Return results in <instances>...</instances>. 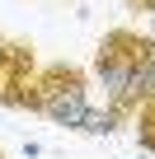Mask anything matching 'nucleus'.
<instances>
[{"label":"nucleus","instance_id":"obj_8","mask_svg":"<svg viewBox=\"0 0 155 159\" xmlns=\"http://www.w3.org/2000/svg\"><path fill=\"white\" fill-rule=\"evenodd\" d=\"M0 159H5V154H0Z\"/></svg>","mask_w":155,"mask_h":159},{"label":"nucleus","instance_id":"obj_2","mask_svg":"<svg viewBox=\"0 0 155 159\" xmlns=\"http://www.w3.org/2000/svg\"><path fill=\"white\" fill-rule=\"evenodd\" d=\"M155 38L150 33H136V28H108L99 38V52H94V84L104 89V103L118 112L122 98H127V84H132V75L136 66L150 56Z\"/></svg>","mask_w":155,"mask_h":159},{"label":"nucleus","instance_id":"obj_6","mask_svg":"<svg viewBox=\"0 0 155 159\" xmlns=\"http://www.w3.org/2000/svg\"><path fill=\"white\" fill-rule=\"evenodd\" d=\"M132 122H136V140H141V150H155V103H146Z\"/></svg>","mask_w":155,"mask_h":159},{"label":"nucleus","instance_id":"obj_4","mask_svg":"<svg viewBox=\"0 0 155 159\" xmlns=\"http://www.w3.org/2000/svg\"><path fill=\"white\" fill-rule=\"evenodd\" d=\"M146 103H155V47H150V56L136 66V75H132V84H127V98H122L118 117L127 122V117H136Z\"/></svg>","mask_w":155,"mask_h":159},{"label":"nucleus","instance_id":"obj_9","mask_svg":"<svg viewBox=\"0 0 155 159\" xmlns=\"http://www.w3.org/2000/svg\"><path fill=\"white\" fill-rule=\"evenodd\" d=\"M150 38H155V33H150Z\"/></svg>","mask_w":155,"mask_h":159},{"label":"nucleus","instance_id":"obj_7","mask_svg":"<svg viewBox=\"0 0 155 159\" xmlns=\"http://www.w3.org/2000/svg\"><path fill=\"white\" fill-rule=\"evenodd\" d=\"M132 10H146V14H155V0H127Z\"/></svg>","mask_w":155,"mask_h":159},{"label":"nucleus","instance_id":"obj_1","mask_svg":"<svg viewBox=\"0 0 155 159\" xmlns=\"http://www.w3.org/2000/svg\"><path fill=\"white\" fill-rule=\"evenodd\" d=\"M19 108H28V112H42V117H52L56 126H70V131H80V122L90 117V75L80 70V66H38L33 70V80L24 84V94H19Z\"/></svg>","mask_w":155,"mask_h":159},{"label":"nucleus","instance_id":"obj_3","mask_svg":"<svg viewBox=\"0 0 155 159\" xmlns=\"http://www.w3.org/2000/svg\"><path fill=\"white\" fill-rule=\"evenodd\" d=\"M33 70H38L33 47H24L14 38H0V103L19 108V94H24V84L33 80Z\"/></svg>","mask_w":155,"mask_h":159},{"label":"nucleus","instance_id":"obj_5","mask_svg":"<svg viewBox=\"0 0 155 159\" xmlns=\"http://www.w3.org/2000/svg\"><path fill=\"white\" fill-rule=\"evenodd\" d=\"M118 122H122V117H118L113 108H90V117L80 122V131H85V136H108V131H118Z\"/></svg>","mask_w":155,"mask_h":159}]
</instances>
